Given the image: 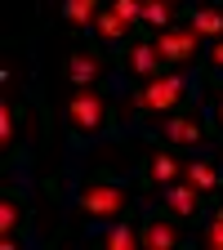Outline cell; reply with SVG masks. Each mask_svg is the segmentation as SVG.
Here are the masks:
<instances>
[{
	"label": "cell",
	"instance_id": "cell-11",
	"mask_svg": "<svg viewBox=\"0 0 223 250\" xmlns=\"http://www.w3.org/2000/svg\"><path fill=\"white\" fill-rule=\"evenodd\" d=\"M183 179H187V183H197L201 192H219V183H223L219 170H214L210 161H187V166H183Z\"/></svg>",
	"mask_w": 223,
	"mask_h": 250
},
{
	"label": "cell",
	"instance_id": "cell-10",
	"mask_svg": "<svg viewBox=\"0 0 223 250\" xmlns=\"http://www.w3.org/2000/svg\"><path fill=\"white\" fill-rule=\"evenodd\" d=\"M179 174H183V166L174 161V156H170V152H156V156H152V161H147V179H152L156 188H165V183H174Z\"/></svg>",
	"mask_w": 223,
	"mask_h": 250
},
{
	"label": "cell",
	"instance_id": "cell-15",
	"mask_svg": "<svg viewBox=\"0 0 223 250\" xmlns=\"http://www.w3.org/2000/svg\"><path fill=\"white\" fill-rule=\"evenodd\" d=\"M103 241L112 246V250H134V246H143V232H134L130 224H112V228H103Z\"/></svg>",
	"mask_w": 223,
	"mask_h": 250
},
{
	"label": "cell",
	"instance_id": "cell-22",
	"mask_svg": "<svg viewBox=\"0 0 223 250\" xmlns=\"http://www.w3.org/2000/svg\"><path fill=\"white\" fill-rule=\"evenodd\" d=\"M214 121H219V125H223V99H219V103H214Z\"/></svg>",
	"mask_w": 223,
	"mask_h": 250
},
{
	"label": "cell",
	"instance_id": "cell-19",
	"mask_svg": "<svg viewBox=\"0 0 223 250\" xmlns=\"http://www.w3.org/2000/svg\"><path fill=\"white\" fill-rule=\"evenodd\" d=\"M205 246H219V250H223V214L210 219V228H205Z\"/></svg>",
	"mask_w": 223,
	"mask_h": 250
},
{
	"label": "cell",
	"instance_id": "cell-12",
	"mask_svg": "<svg viewBox=\"0 0 223 250\" xmlns=\"http://www.w3.org/2000/svg\"><path fill=\"white\" fill-rule=\"evenodd\" d=\"M187 22H192L201 36H223V9H214V5H197L187 14Z\"/></svg>",
	"mask_w": 223,
	"mask_h": 250
},
{
	"label": "cell",
	"instance_id": "cell-13",
	"mask_svg": "<svg viewBox=\"0 0 223 250\" xmlns=\"http://www.w3.org/2000/svg\"><path fill=\"white\" fill-rule=\"evenodd\" d=\"M67 76L85 89V85H94V81H99L103 72H99V58H89V54H72L67 58Z\"/></svg>",
	"mask_w": 223,
	"mask_h": 250
},
{
	"label": "cell",
	"instance_id": "cell-21",
	"mask_svg": "<svg viewBox=\"0 0 223 250\" xmlns=\"http://www.w3.org/2000/svg\"><path fill=\"white\" fill-rule=\"evenodd\" d=\"M210 67H223V36H219L214 49H210Z\"/></svg>",
	"mask_w": 223,
	"mask_h": 250
},
{
	"label": "cell",
	"instance_id": "cell-9",
	"mask_svg": "<svg viewBox=\"0 0 223 250\" xmlns=\"http://www.w3.org/2000/svg\"><path fill=\"white\" fill-rule=\"evenodd\" d=\"M130 27H134V22H125L116 9H107V14L94 18V31H99V41H107V45H116L121 36H130Z\"/></svg>",
	"mask_w": 223,
	"mask_h": 250
},
{
	"label": "cell",
	"instance_id": "cell-8",
	"mask_svg": "<svg viewBox=\"0 0 223 250\" xmlns=\"http://www.w3.org/2000/svg\"><path fill=\"white\" fill-rule=\"evenodd\" d=\"M183 232L174 224H165V219H147L143 224V246H156V250H165V246H179Z\"/></svg>",
	"mask_w": 223,
	"mask_h": 250
},
{
	"label": "cell",
	"instance_id": "cell-20",
	"mask_svg": "<svg viewBox=\"0 0 223 250\" xmlns=\"http://www.w3.org/2000/svg\"><path fill=\"white\" fill-rule=\"evenodd\" d=\"M0 139H5V143H14V107H9V103L0 107Z\"/></svg>",
	"mask_w": 223,
	"mask_h": 250
},
{
	"label": "cell",
	"instance_id": "cell-7",
	"mask_svg": "<svg viewBox=\"0 0 223 250\" xmlns=\"http://www.w3.org/2000/svg\"><path fill=\"white\" fill-rule=\"evenodd\" d=\"M161 130H165V139H170V143H179V147L201 143V121H197V116H170Z\"/></svg>",
	"mask_w": 223,
	"mask_h": 250
},
{
	"label": "cell",
	"instance_id": "cell-4",
	"mask_svg": "<svg viewBox=\"0 0 223 250\" xmlns=\"http://www.w3.org/2000/svg\"><path fill=\"white\" fill-rule=\"evenodd\" d=\"M67 121L76 125L81 134H94V130H99V125L107 121V103L99 99V94L81 89V94H72V103H67Z\"/></svg>",
	"mask_w": 223,
	"mask_h": 250
},
{
	"label": "cell",
	"instance_id": "cell-14",
	"mask_svg": "<svg viewBox=\"0 0 223 250\" xmlns=\"http://www.w3.org/2000/svg\"><path fill=\"white\" fill-rule=\"evenodd\" d=\"M62 18L72 27H89L99 18V0H62Z\"/></svg>",
	"mask_w": 223,
	"mask_h": 250
},
{
	"label": "cell",
	"instance_id": "cell-3",
	"mask_svg": "<svg viewBox=\"0 0 223 250\" xmlns=\"http://www.w3.org/2000/svg\"><path fill=\"white\" fill-rule=\"evenodd\" d=\"M201 41H205V36H201L192 22H187V27H161L152 45H156V54H161L170 67H179V62H192V58H197Z\"/></svg>",
	"mask_w": 223,
	"mask_h": 250
},
{
	"label": "cell",
	"instance_id": "cell-17",
	"mask_svg": "<svg viewBox=\"0 0 223 250\" xmlns=\"http://www.w3.org/2000/svg\"><path fill=\"white\" fill-rule=\"evenodd\" d=\"M112 9H116L125 22H139V18H143V0H112Z\"/></svg>",
	"mask_w": 223,
	"mask_h": 250
},
{
	"label": "cell",
	"instance_id": "cell-1",
	"mask_svg": "<svg viewBox=\"0 0 223 250\" xmlns=\"http://www.w3.org/2000/svg\"><path fill=\"white\" fill-rule=\"evenodd\" d=\"M187 94H192V81H187L183 72H170V76H156V81H147L139 94H134V112H170V107H179Z\"/></svg>",
	"mask_w": 223,
	"mask_h": 250
},
{
	"label": "cell",
	"instance_id": "cell-6",
	"mask_svg": "<svg viewBox=\"0 0 223 250\" xmlns=\"http://www.w3.org/2000/svg\"><path fill=\"white\" fill-rule=\"evenodd\" d=\"M165 206H170L179 219L201 214V188H197V183H165Z\"/></svg>",
	"mask_w": 223,
	"mask_h": 250
},
{
	"label": "cell",
	"instance_id": "cell-5",
	"mask_svg": "<svg viewBox=\"0 0 223 250\" xmlns=\"http://www.w3.org/2000/svg\"><path fill=\"white\" fill-rule=\"evenodd\" d=\"M125 62H130V72L139 76V81H156V76H161V54H156V45L152 41H139V45H130V49H125Z\"/></svg>",
	"mask_w": 223,
	"mask_h": 250
},
{
	"label": "cell",
	"instance_id": "cell-2",
	"mask_svg": "<svg viewBox=\"0 0 223 250\" xmlns=\"http://www.w3.org/2000/svg\"><path fill=\"white\" fill-rule=\"evenodd\" d=\"M76 206L89 219H121L125 210H130V192L116 188V183H89V188L76 192Z\"/></svg>",
	"mask_w": 223,
	"mask_h": 250
},
{
	"label": "cell",
	"instance_id": "cell-18",
	"mask_svg": "<svg viewBox=\"0 0 223 250\" xmlns=\"http://www.w3.org/2000/svg\"><path fill=\"white\" fill-rule=\"evenodd\" d=\"M14 228H18V206H14V201H5V206H0V232L9 237Z\"/></svg>",
	"mask_w": 223,
	"mask_h": 250
},
{
	"label": "cell",
	"instance_id": "cell-16",
	"mask_svg": "<svg viewBox=\"0 0 223 250\" xmlns=\"http://www.w3.org/2000/svg\"><path fill=\"white\" fill-rule=\"evenodd\" d=\"M170 18H174V0H143V22L147 27H170Z\"/></svg>",
	"mask_w": 223,
	"mask_h": 250
}]
</instances>
